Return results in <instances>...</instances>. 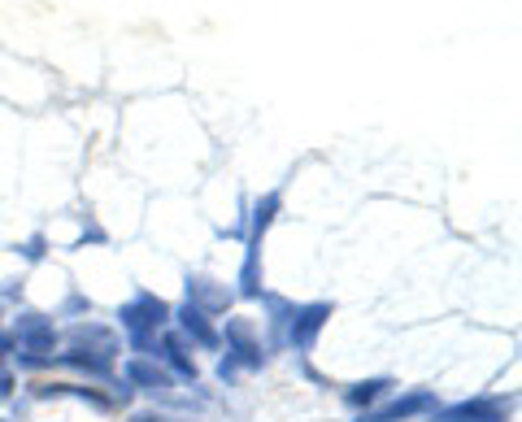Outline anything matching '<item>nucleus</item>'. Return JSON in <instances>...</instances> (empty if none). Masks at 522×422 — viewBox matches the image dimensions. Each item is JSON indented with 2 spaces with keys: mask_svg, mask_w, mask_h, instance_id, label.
I'll use <instances>...</instances> for the list:
<instances>
[{
  "mask_svg": "<svg viewBox=\"0 0 522 422\" xmlns=\"http://www.w3.org/2000/svg\"><path fill=\"white\" fill-rule=\"evenodd\" d=\"M140 422H174V418H140Z\"/></svg>",
  "mask_w": 522,
  "mask_h": 422,
  "instance_id": "nucleus-11",
  "label": "nucleus"
},
{
  "mask_svg": "<svg viewBox=\"0 0 522 422\" xmlns=\"http://www.w3.org/2000/svg\"><path fill=\"white\" fill-rule=\"evenodd\" d=\"M118 318H122V327L131 331L135 344H148V335L170 318V309H166V301H157V296H135L131 305H122Z\"/></svg>",
  "mask_w": 522,
  "mask_h": 422,
  "instance_id": "nucleus-1",
  "label": "nucleus"
},
{
  "mask_svg": "<svg viewBox=\"0 0 522 422\" xmlns=\"http://www.w3.org/2000/svg\"><path fill=\"white\" fill-rule=\"evenodd\" d=\"M435 422H501V405L496 401H475V405H453Z\"/></svg>",
  "mask_w": 522,
  "mask_h": 422,
  "instance_id": "nucleus-4",
  "label": "nucleus"
},
{
  "mask_svg": "<svg viewBox=\"0 0 522 422\" xmlns=\"http://www.w3.org/2000/svg\"><path fill=\"white\" fill-rule=\"evenodd\" d=\"M275 209H279V196H266V201L257 205V214H253V235L266 231V222H270V214H275Z\"/></svg>",
  "mask_w": 522,
  "mask_h": 422,
  "instance_id": "nucleus-9",
  "label": "nucleus"
},
{
  "mask_svg": "<svg viewBox=\"0 0 522 422\" xmlns=\"http://www.w3.org/2000/svg\"><path fill=\"white\" fill-rule=\"evenodd\" d=\"M383 388H388V383H383V379H370V383H357V388H353V392H348V401H353V405H370V401H375V396H379Z\"/></svg>",
  "mask_w": 522,
  "mask_h": 422,
  "instance_id": "nucleus-8",
  "label": "nucleus"
},
{
  "mask_svg": "<svg viewBox=\"0 0 522 422\" xmlns=\"http://www.w3.org/2000/svg\"><path fill=\"white\" fill-rule=\"evenodd\" d=\"M179 318H183V327H188V331H192L201 344H214V340H218V335H214V327H209V322H205V314H201V309H196V305H188Z\"/></svg>",
  "mask_w": 522,
  "mask_h": 422,
  "instance_id": "nucleus-6",
  "label": "nucleus"
},
{
  "mask_svg": "<svg viewBox=\"0 0 522 422\" xmlns=\"http://www.w3.org/2000/svg\"><path fill=\"white\" fill-rule=\"evenodd\" d=\"M418 409H431V396L427 392H414V396H405V401H392V405L375 409V414H362L357 422H401L409 414H418Z\"/></svg>",
  "mask_w": 522,
  "mask_h": 422,
  "instance_id": "nucleus-3",
  "label": "nucleus"
},
{
  "mask_svg": "<svg viewBox=\"0 0 522 422\" xmlns=\"http://www.w3.org/2000/svg\"><path fill=\"white\" fill-rule=\"evenodd\" d=\"M296 322H292V344L296 349H309L314 344V335L322 331V322L331 318V305H309V309H301V314H292Z\"/></svg>",
  "mask_w": 522,
  "mask_h": 422,
  "instance_id": "nucleus-2",
  "label": "nucleus"
},
{
  "mask_svg": "<svg viewBox=\"0 0 522 422\" xmlns=\"http://www.w3.org/2000/svg\"><path fill=\"white\" fill-rule=\"evenodd\" d=\"M9 388H14V379H9L5 370H0V401H5V396H9Z\"/></svg>",
  "mask_w": 522,
  "mask_h": 422,
  "instance_id": "nucleus-10",
  "label": "nucleus"
},
{
  "mask_svg": "<svg viewBox=\"0 0 522 422\" xmlns=\"http://www.w3.org/2000/svg\"><path fill=\"white\" fill-rule=\"evenodd\" d=\"M127 375L135 383H144L148 392H170V375H166V370H157V366H148V362H131Z\"/></svg>",
  "mask_w": 522,
  "mask_h": 422,
  "instance_id": "nucleus-5",
  "label": "nucleus"
},
{
  "mask_svg": "<svg viewBox=\"0 0 522 422\" xmlns=\"http://www.w3.org/2000/svg\"><path fill=\"white\" fill-rule=\"evenodd\" d=\"M166 357H170V366L179 370V375H188V379H196V366H192V357L183 353V344L174 340V335H170V340H166Z\"/></svg>",
  "mask_w": 522,
  "mask_h": 422,
  "instance_id": "nucleus-7",
  "label": "nucleus"
}]
</instances>
